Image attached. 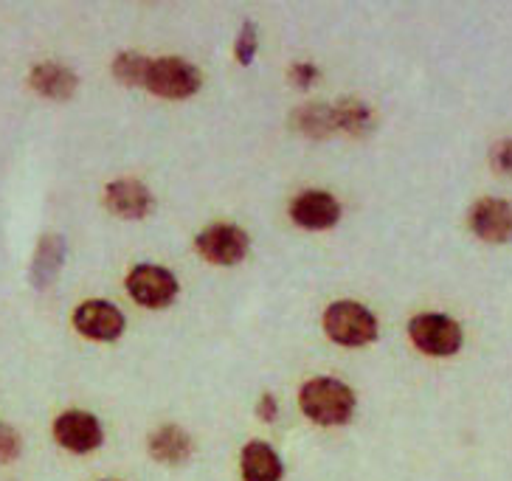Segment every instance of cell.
I'll return each mask as SVG.
<instances>
[{"label":"cell","mask_w":512,"mask_h":481,"mask_svg":"<svg viewBox=\"0 0 512 481\" xmlns=\"http://www.w3.org/2000/svg\"><path fill=\"white\" fill-rule=\"evenodd\" d=\"M299 406L316 425H347L355 414V391L338 377H313L299 391Z\"/></svg>","instance_id":"cell-1"},{"label":"cell","mask_w":512,"mask_h":481,"mask_svg":"<svg viewBox=\"0 0 512 481\" xmlns=\"http://www.w3.org/2000/svg\"><path fill=\"white\" fill-rule=\"evenodd\" d=\"M324 332L332 344L366 346L377 338V318L358 301H332L324 310Z\"/></svg>","instance_id":"cell-2"},{"label":"cell","mask_w":512,"mask_h":481,"mask_svg":"<svg viewBox=\"0 0 512 481\" xmlns=\"http://www.w3.org/2000/svg\"><path fill=\"white\" fill-rule=\"evenodd\" d=\"M203 85V76L197 71L195 65L181 57H161V60L150 62V71H147V82L144 88L152 96H161V99H172V102H181L195 96Z\"/></svg>","instance_id":"cell-3"},{"label":"cell","mask_w":512,"mask_h":481,"mask_svg":"<svg viewBox=\"0 0 512 481\" xmlns=\"http://www.w3.org/2000/svg\"><path fill=\"white\" fill-rule=\"evenodd\" d=\"M408 338L425 355L448 358L462 349V327L451 316L442 313H420L408 321Z\"/></svg>","instance_id":"cell-4"},{"label":"cell","mask_w":512,"mask_h":481,"mask_svg":"<svg viewBox=\"0 0 512 481\" xmlns=\"http://www.w3.org/2000/svg\"><path fill=\"white\" fill-rule=\"evenodd\" d=\"M178 290H181V285H178L175 273L164 268V265L141 262L127 273V293L141 307H150V310L169 307L172 301L178 299Z\"/></svg>","instance_id":"cell-5"},{"label":"cell","mask_w":512,"mask_h":481,"mask_svg":"<svg viewBox=\"0 0 512 481\" xmlns=\"http://www.w3.org/2000/svg\"><path fill=\"white\" fill-rule=\"evenodd\" d=\"M54 439L68 453L85 456V453L102 448L105 431H102V422L96 420L91 411L71 408V411H62L60 417L54 420Z\"/></svg>","instance_id":"cell-6"},{"label":"cell","mask_w":512,"mask_h":481,"mask_svg":"<svg viewBox=\"0 0 512 481\" xmlns=\"http://www.w3.org/2000/svg\"><path fill=\"white\" fill-rule=\"evenodd\" d=\"M195 248L206 262H214V265H240L242 259L248 256L251 240H248V234L240 226L214 223V226L203 228L197 234Z\"/></svg>","instance_id":"cell-7"},{"label":"cell","mask_w":512,"mask_h":481,"mask_svg":"<svg viewBox=\"0 0 512 481\" xmlns=\"http://www.w3.org/2000/svg\"><path fill=\"white\" fill-rule=\"evenodd\" d=\"M74 327L88 341L110 344V341L121 338V332L127 327V318L116 304H110L105 299H91L82 301L74 310Z\"/></svg>","instance_id":"cell-8"},{"label":"cell","mask_w":512,"mask_h":481,"mask_svg":"<svg viewBox=\"0 0 512 481\" xmlns=\"http://www.w3.org/2000/svg\"><path fill=\"white\" fill-rule=\"evenodd\" d=\"M290 220L304 231H327L341 220V203L321 189H307L290 200Z\"/></svg>","instance_id":"cell-9"},{"label":"cell","mask_w":512,"mask_h":481,"mask_svg":"<svg viewBox=\"0 0 512 481\" xmlns=\"http://www.w3.org/2000/svg\"><path fill=\"white\" fill-rule=\"evenodd\" d=\"M470 231L484 242H510L512 240V203L501 197H482L470 209Z\"/></svg>","instance_id":"cell-10"},{"label":"cell","mask_w":512,"mask_h":481,"mask_svg":"<svg viewBox=\"0 0 512 481\" xmlns=\"http://www.w3.org/2000/svg\"><path fill=\"white\" fill-rule=\"evenodd\" d=\"M105 206L121 220H144L155 209V197L136 178H121V181L107 183Z\"/></svg>","instance_id":"cell-11"},{"label":"cell","mask_w":512,"mask_h":481,"mask_svg":"<svg viewBox=\"0 0 512 481\" xmlns=\"http://www.w3.org/2000/svg\"><path fill=\"white\" fill-rule=\"evenodd\" d=\"M31 91L54 99V102H65L71 99L79 88V76L62 62H37L29 74Z\"/></svg>","instance_id":"cell-12"},{"label":"cell","mask_w":512,"mask_h":481,"mask_svg":"<svg viewBox=\"0 0 512 481\" xmlns=\"http://www.w3.org/2000/svg\"><path fill=\"white\" fill-rule=\"evenodd\" d=\"M240 473L242 481H282L285 465L268 442L251 439L240 453Z\"/></svg>","instance_id":"cell-13"},{"label":"cell","mask_w":512,"mask_h":481,"mask_svg":"<svg viewBox=\"0 0 512 481\" xmlns=\"http://www.w3.org/2000/svg\"><path fill=\"white\" fill-rule=\"evenodd\" d=\"M147 451L158 465H183L192 456V436L178 425H161L147 439Z\"/></svg>","instance_id":"cell-14"},{"label":"cell","mask_w":512,"mask_h":481,"mask_svg":"<svg viewBox=\"0 0 512 481\" xmlns=\"http://www.w3.org/2000/svg\"><path fill=\"white\" fill-rule=\"evenodd\" d=\"M65 240L60 234H46L43 240L37 242V251H34V259H31V271L29 282L37 290H46L62 271V262H65Z\"/></svg>","instance_id":"cell-15"},{"label":"cell","mask_w":512,"mask_h":481,"mask_svg":"<svg viewBox=\"0 0 512 481\" xmlns=\"http://www.w3.org/2000/svg\"><path fill=\"white\" fill-rule=\"evenodd\" d=\"M290 127L304 138H330L338 133L335 127V116H332V105L327 102H307V105L296 107L290 113Z\"/></svg>","instance_id":"cell-16"},{"label":"cell","mask_w":512,"mask_h":481,"mask_svg":"<svg viewBox=\"0 0 512 481\" xmlns=\"http://www.w3.org/2000/svg\"><path fill=\"white\" fill-rule=\"evenodd\" d=\"M332 116H335V127L338 133L344 130L349 136H369L375 130V110L361 102V99H338L332 105Z\"/></svg>","instance_id":"cell-17"},{"label":"cell","mask_w":512,"mask_h":481,"mask_svg":"<svg viewBox=\"0 0 512 481\" xmlns=\"http://www.w3.org/2000/svg\"><path fill=\"white\" fill-rule=\"evenodd\" d=\"M150 62L152 60H147V57L138 54V51H124V54H119V57L113 60V76L119 79L121 85H127V88H138V85L147 82Z\"/></svg>","instance_id":"cell-18"},{"label":"cell","mask_w":512,"mask_h":481,"mask_svg":"<svg viewBox=\"0 0 512 481\" xmlns=\"http://www.w3.org/2000/svg\"><path fill=\"white\" fill-rule=\"evenodd\" d=\"M256 46H259V29H256L251 20L242 23L240 34H237V43H234V57L240 65H251L256 57Z\"/></svg>","instance_id":"cell-19"},{"label":"cell","mask_w":512,"mask_h":481,"mask_svg":"<svg viewBox=\"0 0 512 481\" xmlns=\"http://www.w3.org/2000/svg\"><path fill=\"white\" fill-rule=\"evenodd\" d=\"M20 453H23V439H20V434H17L12 425H3L0 422V465L15 462Z\"/></svg>","instance_id":"cell-20"},{"label":"cell","mask_w":512,"mask_h":481,"mask_svg":"<svg viewBox=\"0 0 512 481\" xmlns=\"http://www.w3.org/2000/svg\"><path fill=\"white\" fill-rule=\"evenodd\" d=\"M490 164L501 175H512V138L507 141H498L493 152H490Z\"/></svg>","instance_id":"cell-21"},{"label":"cell","mask_w":512,"mask_h":481,"mask_svg":"<svg viewBox=\"0 0 512 481\" xmlns=\"http://www.w3.org/2000/svg\"><path fill=\"white\" fill-rule=\"evenodd\" d=\"M318 76V68L313 62H293L290 65V82L296 85V88H310L313 85V79Z\"/></svg>","instance_id":"cell-22"},{"label":"cell","mask_w":512,"mask_h":481,"mask_svg":"<svg viewBox=\"0 0 512 481\" xmlns=\"http://www.w3.org/2000/svg\"><path fill=\"white\" fill-rule=\"evenodd\" d=\"M256 417L262 422H273L279 417V403H276L273 394H262V397H259V403H256Z\"/></svg>","instance_id":"cell-23"},{"label":"cell","mask_w":512,"mask_h":481,"mask_svg":"<svg viewBox=\"0 0 512 481\" xmlns=\"http://www.w3.org/2000/svg\"><path fill=\"white\" fill-rule=\"evenodd\" d=\"M102 481H119V479H102Z\"/></svg>","instance_id":"cell-24"}]
</instances>
